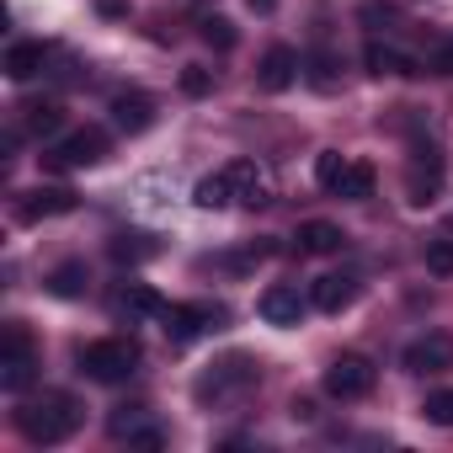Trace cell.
Here are the masks:
<instances>
[{"instance_id":"6da1fadb","label":"cell","mask_w":453,"mask_h":453,"mask_svg":"<svg viewBox=\"0 0 453 453\" xmlns=\"http://www.w3.org/2000/svg\"><path fill=\"white\" fill-rule=\"evenodd\" d=\"M81 426V405L70 400V395H43V400H27V405H17V432L33 442V448H54V442H65L70 432Z\"/></svg>"},{"instance_id":"7a4b0ae2","label":"cell","mask_w":453,"mask_h":453,"mask_svg":"<svg viewBox=\"0 0 453 453\" xmlns=\"http://www.w3.org/2000/svg\"><path fill=\"white\" fill-rule=\"evenodd\" d=\"M134 368H139V342H128V336H102V342L81 347V373L96 384H123Z\"/></svg>"},{"instance_id":"3957f363","label":"cell","mask_w":453,"mask_h":453,"mask_svg":"<svg viewBox=\"0 0 453 453\" xmlns=\"http://www.w3.org/2000/svg\"><path fill=\"white\" fill-rule=\"evenodd\" d=\"M257 379H262V368H257L246 352H230V357L208 363V373H203L192 389H197V400H203V405H208V400L219 405V400H235V395H246Z\"/></svg>"},{"instance_id":"277c9868","label":"cell","mask_w":453,"mask_h":453,"mask_svg":"<svg viewBox=\"0 0 453 453\" xmlns=\"http://www.w3.org/2000/svg\"><path fill=\"white\" fill-rule=\"evenodd\" d=\"M102 160H107V134L102 128H75L43 155L49 171H86V165H102Z\"/></svg>"},{"instance_id":"5b68a950","label":"cell","mask_w":453,"mask_h":453,"mask_svg":"<svg viewBox=\"0 0 453 453\" xmlns=\"http://www.w3.org/2000/svg\"><path fill=\"white\" fill-rule=\"evenodd\" d=\"M38 379V357H33V336L22 326H6V347H0V389L22 395Z\"/></svg>"},{"instance_id":"8992f818","label":"cell","mask_w":453,"mask_h":453,"mask_svg":"<svg viewBox=\"0 0 453 453\" xmlns=\"http://www.w3.org/2000/svg\"><path fill=\"white\" fill-rule=\"evenodd\" d=\"M373 384H379V368L363 352H342L326 368V395H336V400H363V395H373Z\"/></svg>"},{"instance_id":"52a82bcc","label":"cell","mask_w":453,"mask_h":453,"mask_svg":"<svg viewBox=\"0 0 453 453\" xmlns=\"http://www.w3.org/2000/svg\"><path fill=\"white\" fill-rule=\"evenodd\" d=\"M165 336L171 342H197L208 331H224V320H230V310L224 304H165Z\"/></svg>"},{"instance_id":"ba28073f","label":"cell","mask_w":453,"mask_h":453,"mask_svg":"<svg viewBox=\"0 0 453 453\" xmlns=\"http://www.w3.org/2000/svg\"><path fill=\"white\" fill-rule=\"evenodd\" d=\"M400 368L426 379V373H448L453 368V336L448 331H432V336H416L405 352H400Z\"/></svg>"},{"instance_id":"9c48e42d","label":"cell","mask_w":453,"mask_h":453,"mask_svg":"<svg viewBox=\"0 0 453 453\" xmlns=\"http://www.w3.org/2000/svg\"><path fill=\"white\" fill-rule=\"evenodd\" d=\"M75 192L70 187H27L17 192V219L22 224H43V219H59V213H75Z\"/></svg>"},{"instance_id":"30bf717a","label":"cell","mask_w":453,"mask_h":453,"mask_svg":"<svg viewBox=\"0 0 453 453\" xmlns=\"http://www.w3.org/2000/svg\"><path fill=\"white\" fill-rule=\"evenodd\" d=\"M224 176H230L235 203H246V208H267V203H273V171H267V165H257V160H230V165H224Z\"/></svg>"},{"instance_id":"8fae6325","label":"cell","mask_w":453,"mask_h":453,"mask_svg":"<svg viewBox=\"0 0 453 453\" xmlns=\"http://www.w3.org/2000/svg\"><path fill=\"white\" fill-rule=\"evenodd\" d=\"M437 192H442V155H437L432 144H421L416 160H411V171H405V197H411L416 208H426Z\"/></svg>"},{"instance_id":"7c38bea8","label":"cell","mask_w":453,"mask_h":453,"mask_svg":"<svg viewBox=\"0 0 453 453\" xmlns=\"http://www.w3.org/2000/svg\"><path fill=\"white\" fill-rule=\"evenodd\" d=\"M299 70H304L299 49H288V43H273V49L262 54V65H257V86H262V91H288V86L299 81Z\"/></svg>"},{"instance_id":"4fadbf2b","label":"cell","mask_w":453,"mask_h":453,"mask_svg":"<svg viewBox=\"0 0 453 453\" xmlns=\"http://www.w3.org/2000/svg\"><path fill=\"white\" fill-rule=\"evenodd\" d=\"M107 112H112V123H118L123 134H144V128L155 123V102H150L144 91H118V96L107 102Z\"/></svg>"},{"instance_id":"5bb4252c","label":"cell","mask_w":453,"mask_h":453,"mask_svg":"<svg viewBox=\"0 0 453 453\" xmlns=\"http://www.w3.org/2000/svg\"><path fill=\"white\" fill-rule=\"evenodd\" d=\"M257 310H262L267 326H299V320H304V299H299V288H288V283H273V288L257 299Z\"/></svg>"},{"instance_id":"9a60e30c","label":"cell","mask_w":453,"mask_h":453,"mask_svg":"<svg viewBox=\"0 0 453 453\" xmlns=\"http://www.w3.org/2000/svg\"><path fill=\"white\" fill-rule=\"evenodd\" d=\"M352 299H357V278H347V273H326V278H315V288H310V304L326 310V315H342Z\"/></svg>"},{"instance_id":"2e32d148","label":"cell","mask_w":453,"mask_h":453,"mask_svg":"<svg viewBox=\"0 0 453 453\" xmlns=\"http://www.w3.org/2000/svg\"><path fill=\"white\" fill-rule=\"evenodd\" d=\"M342 246H347L342 224H331V219H310V224H299V251H304V257H331V251H342Z\"/></svg>"},{"instance_id":"e0dca14e","label":"cell","mask_w":453,"mask_h":453,"mask_svg":"<svg viewBox=\"0 0 453 453\" xmlns=\"http://www.w3.org/2000/svg\"><path fill=\"white\" fill-rule=\"evenodd\" d=\"M363 65H368V75H426L421 70V59H411V54H400V49H389V43H368V54H363Z\"/></svg>"},{"instance_id":"ac0fdd59","label":"cell","mask_w":453,"mask_h":453,"mask_svg":"<svg viewBox=\"0 0 453 453\" xmlns=\"http://www.w3.org/2000/svg\"><path fill=\"white\" fill-rule=\"evenodd\" d=\"M373 181H379V176H373V165H368V160H347V165H342V176L331 181V192H336V197H347V203H363V197H373Z\"/></svg>"},{"instance_id":"d6986e66","label":"cell","mask_w":453,"mask_h":453,"mask_svg":"<svg viewBox=\"0 0 453 453\" xmlns=\"http://www.w3.org/2000/svg\"><path fill=\"white\" fill-rule=\"evenodd\" d=\"M118 310H123L128 320H155V315H165V299H160L150 283H123V294H118Z\"/></svg>"},{"instance_id":"ffe728a7","label":"cell","mask_w":453,"mask_h":453,"mask_svg":"<svg viewBox=\"0 0 453 453\" xmlns=\"http://www.w3.org/2000/svg\"><path fill=\"white\" fill-rule=\"evenodd\" d=\"M43 65H49L43 43H12L6 49V75L12 81H33V75H43Z\"/></svg>"},{"instance_id":"44dd1931","label":"cell","mask_w":453,"mask_h":453,"mask_svg":"<svg viewBox=\"0 0 453 453\" xmlns=\"http://www.w3.org/2000/svg\"><path fill=\"white\" fill-rule=\"evenodd\" d=\"M155 251H160V246H155V235H139V230H134V235H112V241H107V257H112L118 267H134V262H150Z\"/></svg>"},{"instance_id":"7402d4cb","label":"cell","mask_w":453,"mask_h":453,"mask_svg":"<svg viewBox=\"0 0 453 453\" xmlns=\"http://www.w3.org/2000/svg\"><path fill=\"white\" fill-rule=\"evenodd\" d=\"M86 288H91L86 262H65V267L49 273V294H54V299H86Z\"/></svg>"},{"instance_id":"603a6c76","label":"cell","mask_w":453,"mask_h":453,"mask_svg":"<svg viewBox=\"0 0 453 453\" xmlns=\"http://www.w3.org/2000/svg\"><path fill=\"white\" fill-rule=\"evenodd\" d=\"M197 38H203L208 49H219V54H230V49L241 43V33H235L230 17H203V22H197Z\"/></svg>"},{"instance_id":"cb8c5ba5","label":"cell","mask_w":453,"mask_h":453,"mask_svg":"<svg viewBox=\"0 0 453 453\" xmlns=\"http://www.w3.org/2000/svg\"><path fill=\"white\" fill-rule=\"evenodd\" d=\"M59 123H65V107L59 102H27L22 107V128L27 134H54Z\"/></svg>"},{"instance_id":"d4e9b609","label":"cell","mask_w":453,"mask_h":453,"mask_svg":"<svg viewBox=\"0 0 453 453\" xmlns=\"http://www.w3.org/2000/svg\"><path fill=\"white\" fill-rule=\"evenodd\" d=\"M192 203H197V208H224V203H235V192H230V176H224V171L203 176V181L192 187Z\"/></svg>"},{"instance_id":"484cf974","label":"cell","mask_w":453,"mask_h":453,"mask_svg":"<svg viewBox=\"0 0 453 453\" xmlns=\"http://www.w3.org/2000/svg\"><path fill=\"white\" fill-rule=\"evenodd\" d=\"M304 75H310L315 91H336V54H331V49L310 54V59H304Z\"/></svg>"},{"instance_id":"4316f807","label":"cell","mask_w":453,"mask_h":453,"mask_svg":"<svg viewBox=\"0 0 453 453\" xmlns=\"http://www.w3.org/2000/svg\"><path fill=\"white\" fill-rule=\"evenodd\" d=\"M426 273L432 278H453V235L426 241Z\"/></svg>"},{"instance_id":"83f0119b","label":"cell","mask_w":453,"mask_h":453,"mask_svg":"<svg viewBox=\"0 0 453 453\" xmlns=\"http://www.w3.org/2000/svg\"><path fill=\"white\" fill-rule=\"evenodd\" d=\"M421 416H426L432 426H453V389H432V395L421 400Z\"/></svg>"},{"instance_id":"f1b7e54d","label":"cell","mask_w":453,"mask_h":453,"mask_svg":"<svg viewBox=\"0 0 453 453\" xmlns=\"http://www.w3.org/2000/svg\"><path fill=\"white\" fill-rule=\"evenodd\" d=\"M139 421H144V405H118V416L107 421V432H112V437H134Z\"/></svg>"},{"instance_id":"f546056e","label":"cell","mask_w":453,"mask_h":453,"mask_svg":"<svg viewBox=\"0 0 453 453\" xmlns=\"http://www.w3.org/2000/svg\"><path fill=\"white\" fill-rule=\"evenodd\" d=\"M357 17H363V22H368L373 33H384V27H389V22L400 17V12L389 6V0H363V12H357Z\"/></svg>"},{"instance_id":"4dcf8cb0","label":"cell","mask_w":453,"mask_h":453,"mask_svg":"<svg viewBox=\"0 0 453 453\" xmlns=\"http://www.w3.org/2000/svg\"><path fill=\"white\" fill-rule=\"evenodd\" d=\"M181 91H187V96H208V91H213V70L187 65V70H181Z\"/></svg>"},{"instance_id":"1f68e13d","label":"cell","mask_w":453,"mask_h":453,"mask_svg":"<svg viewBox=\"0 0 453 453\" xmlns=\"http://www.w3.org/2000/svg\"><path fill=\"white\" fill-rule=\"evenodd\" d=\"M342 165H347V160H342L336 150H320V160H315V181H320V187L331 192V181L342 176Z\"/></svg>"},{"instance_id":"d6a6232c","label":"cell","mask_w":453,"mask_h":453,"mask_svg":"<svg viewBox=\"0 0 453 453\" xmlns=\"http://www.w3.org/2000/svg\"><path fill=\"white\" fill-rule=\"evenodd\" d=\"M421 70H426V75H453V43H437V49L421 59Z\"/></svg>"},{"instance_id":"836d02e7","label":"cell","mask_w":453,"mask_h":453,"mask_svg":"<svg viewBox=\"0 0 453 453\" xmlns=\"http://www.w3.org/2000/svg\"><path fill=\"white\" fill-rule=\"evenodd\" d=\"M128 442H134V448H150V453H155V448H165V437H160L155 426H139V432H134Z\"/></svg>"},{"instance_id":"e575fe53","label":"cell","mask_w":453,"mask_h":453,"mask_svg":"<svg viewBox=\"0 0 453 453\" xmlns=\"http://www.w3.org/2000/svg\"><path fill=\"white\" fill-rule=\"evenodd\" d=\"M288 416H294V421H315V405H310V400H294Z\"/></svg>"},{"instance_id":"d590c367","label":"cell","mask_w":453,"mask_h":453,"mask_svg":"<svg viewBox=\"0 0 453 453\" xmlns=\"http://www.w3.org/2000/svg\"><path fill=\"white\" fill-rule=\"evenodd\" d=\"M273 6H278V0H251V12H262V17H267Z\"/></svg>"}]
</instances>
